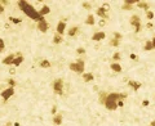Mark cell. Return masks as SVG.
<instances>
[{
  "mask_svg": "<svg viewBox=\"0 0 155 126\" xmlns=\"http://www.w3.org/2000/svg\"><path fill=\"white\" fill-rule=\"evenodd\" d=\"M17 4H18V7H20L21 10L23 12V13H26V15H27V17H30L31 19L37 21V22H40V21L44 19V17H42V15L39 14V10H36V9L34 8L32 5L30 4V3L22 1V0H20Z\"/></svg>",
  "mask_w": 155,
  "mask_h": 126,
  "instance_id": "cell-1",
  "label": "cell"
},
{
  "mask_svg": "<svg viewBox=\"0 0 155 126\" xmlns=\"http://www.w3.org/2000/svg\"><path fill=\"white\" fill-rule=\"evenodd\" d=\"M125 98H127V94H124V93H111L107 95V99L103 106L109 111H115L118 108V102H120V100H123Z\"/></svg>",
  "mask_w": 155,
  "mask_h": 126,
  "instance_id": "cell-2",
  "label": "cell"
},
{
  "mask_svg": "<svg viewBox=\"0 0 155 126\" xmlns=\"http://www.w3.org/2000/svg\"><path fill=\"white\" fill-rule=\"evenodd\" d=\"M70 70L74 71L75 73H83L84 72V61L83 59H78V62L70 63Z\"/></svg>",
  "mask_w": 155,
  "mask_h": 126,
  "instance_id": "cell-3",
  "label": "cell"
},
{
  "mask_svg": "<svg viewBox=\"0 0 155 126\" xmlns=\"http://www.w3.org/2000/svg\"><path fill=\"white\" fill-rule=\"evenodd\" d=\"M53 91L58 95L62 94V91H64V80L62 78H56L53 81Z\"/></svg>",
  "mask_w": 155,
  "mask_h": 126,
  "instance_id": "cell-4",
  "label": "cell"
},
{
  "mask_svg": "<svg viewBox=\"0 0 155 126\" xmlns=\"http://www.w3.org/2000/svg\"><path fill=\"white\" fill-rule=\"evenodd\" d=\"M129 23L132 24V26H134V32H140L141 31V19H140V17L138 15H132V18H131V21H129Z\"/></svg>",
  "mask_w": 155,
  "mask_h": 126,
  "instance_id": "cell-5",
  "label": "cell"
},
{
  "mask_svg": "<svg viewBox=\"0 0 155 126\" xmlns=\"http://www.w3.org/2000/svg\"><path fill=\"white\" fill-rule=\"evenodd\" d=\"M13 94H14V87H11V86H9L8 89H5V90L1 93V97H3V99H4L5 102H7V100H8L9 98H11V97L13 95Z\"/></svg>",
  "mask_w": 155,
  "mask_h": 126,
  "instance_id": "cell-6",
  "label": "cell"
},
{
  "mask_svg": "<svg viewBox=\"0 0 155 126\" xmlns=\"http://www.w3.org/2000/svg\"><path fill=\"white\" fill-rule=\"evenodd\" d=\"M36 27H37V30L42 31V32H47V31L49 30V23L45 19H43V21L37 22V26Z\"/></svg>",
  "mask_w": 155,
  "mask_h": 126,
  "instance_id": "cell-7",
  "label": "cell"
},
{
  "mask_svg": "<svg viewBox=\"0 0 155 126\" xmlns=\"http://www.w3.org/2000/svg\"><path fill=\"white\" fill-rule=\"evenodd\" d=\"M105 37H106V34L102 32V31H100V32H96L92 36V40H94V41H101V40H103Z\"/></svg>",
  "mask_w": 155,
  "mask_h": 126,
  "instance_id": "cell-8",
  "label": "cell"
},
{
  "mask_svg": "<svg viewBox=\"0 0 155 126\" xmlns=\"http://www.w3.org/2000/svg\"><path fill=\"white\" fill-rule=\"evenodd\" d=\"M65 28H66V23L65 22H62V21H59L58 23H57V34H59V35H64V32H65Z\"/></svg>",
  "mask_w": 155,
  "mask_h": 126,
  "instance_id": "cell-9",
  "label": "cell"
},
{
  "mask_svg": "<svg viewBox=\"0 0 155 126\" xmlns=\"http://www.w3.org/2000/svg\"><path fill=\"white\" fill-rule=\"evenodd\" d=\"M16 54H9L7 58L3 59V64H13V61L16 59Z\"/></svg>",
  "mask_w": 155,
  "mask_h": 126,
  "instance_id": "cell-10",
  "label": "cell"
},
{
  "mask_svg": "<svg viewBox=\"0 0 155 126\" xmlns=\"http://www.w3.org/2000/svg\"><path fill=\"white\" fill-rule=\"evenodd\" d=\"M53 124L57 125V126L62 124V115H61V113H57L54 117H53Z\"/></svg>",
  "mask_w": 155,
  "mask_h": 126,
  "instance_id": "cell-11",
  "label": "cell"
},
{
  "mask_svg": "<svg viewBox=\"0 0 155 126\" xmlns=\"http://www.w3.org/2000/svg\"><path fill=\"white\" fill-rule=\"evenodd\" d=\"M22 62H23V57H22L20 53H18L17 57H16V59L13 61V66H16V67H17V66H20Z\"/></svg>",
  "mask_w": 155,
  "mask_h": 126,
  "instance_id": "cell-12",
  "label": "cell"
},
{
  "mask_svg": "<svg viewBox=\"0 0 155 126\" xmlns=\"http://www.w3.org/2000/svg\"><path fill=\"white\" fill-rule=\"evenodd\" d=\"M128 85L133 87V90H138L141 87V82H136V81H133V80H129L128 81Z\"/></svg>",
  "mask_w": 155,
  "mask_h": 126,
  "instance_id": "cell-13",
  "label": "cell"
},
{
  "mask_svg": "<svg viewBox=\"0 0 155 126\" xmlns=\"http://www.w3.org/2000/svg\"><path fill=\"white\" fill-rule=\"evenodd\" d=\"M49 12H50V8H49V7H47V5H44V7L39 10V14L42 15V17H44V15H47V14L49 13Z\"/></svg>",
  "mask_w": 155,
  "mask_h": 126,
  "instance_id": "cell-14",
  "label": "cell"
},
{
  "mask_svg": "<svg viewBox=\"0 0 155 126\" xmlns=\"http://www.w3.org/2000/svg\"><path fill=\"white\" fill-rule=\"evenodd\" d=\"M79 32V28L76 27V26H74V27H71L70 30H69V36H71V37H74L75 35H76V34Z\"/></svg>",
  "mask_w": 155,
  "mask_h": 126,
  "instance_id": "cell-15",
  "label": "cell"
},
{
  "mask_svg": "<svg viewBox=\"0 0 155 126\" xmlns=\"http://www.w3.org/2000/svg\"><path fill=\"white\" fill-rule=\"evenodd\" d=\"M110 67H111V70L114 72H122V66H120L119 63H112Z\"/></svg>",
  "mask_w": 155,
  "mask_h": 126,
  "instance_id": "cell-16",
  "label": "cell"
},
{
  "mask_svg": "<svg viewBox=\"0 0 155 126\" xmlns=\"http://www.w3.org/2000/svg\"><path fill=\"white\" fill-rule=\"evenodd\" d=\"M93 75H92L91 73V72H89V73H83V80L85 81V82H89V81H92V80H93Z\"/></svg>",
  "mask_w": 155,
  "mask_h": 126,
  "instance_id": "cell-17",
  "label": "cell"
},
{
  "mask_svg": "<svg viewBox=\"0 0 155 126\" xmlns=\"http://www.w3.org/2000/svg\"><path fill=\"white\" fill-rule=\"evenodd\" d=\"M137 7L138 8H142V9H145V10H149V7H150V5L147 4V3H145V1H138L137 3Z\"/></svg>",
  "mask_w": 155,
  "mask_h": 126,
  "instance_id": "cell-18",
  "label": "cell"
},
{
  "mask_svg": "<svg viewBox=\"0 0 155 126\" xmlns=\"http://www.w3.org/2000/svg\"><path fill=\"white\" fill-rule=\"evenodd\" d=\"M40 67H42V68H50L49 61H47V59H42V61H40Z\"/></svg>",
  "mask_w": 155,
  "mask_h": 126,
  "instance_id": "cell-19",
  "label": "cell"
},
{
  "mask_svg": "<svg viewBox=\"0 0 155 126\" xmlns=\"http://www.w3.org/2000/svg\"><path fill=\"white\" fill-rule=\"evenodd\" d=\"M85 23L87 24H91V26H93L94 23H96V21H94V15H88V18L85 19Z\"/></svg>",
  "mask_w": 155,
  "mask_h": 126,
  "instance_id": "cell-20",
  "label": "cell"
},
{
  "mask_svg": "<svg viewBox=\"0 0 155 126\" xmlns=\"http://www.w3.org/2000/svg\"><path fill=\"white\" fill-rule=\"evenodd\" d=\"M107 95H109V94H106V93H101L100 94V103L101 104H105V102H106V99H107Z\"/></svg>",
  "mask_w": 155,
  "mask_h": 126,
  "instance_id": "cell-21",
  "label": "cell"
},
{
  "mask_svg": "<svg viewBox=\"0 0 155 126\" xmlns=\"http://www.w3.org/2000/svg\"><path fill=\"white\" fill-rule=\"evenodd\" d=\"M61 41H62V36L59 35V34H57V32H56L54 37H53V43H54V44H59Z\"/></svg>",
  "mask_w": 155,
  "mask_h": 126,
  "instance_id": "cell-22",
  "label": "cell"
},
{
  "mask_svg": "<svg viewBox=\"0 0 155 126\" xmlns=\"http://www.w3.org/2000/svg\"><path fill=\"white\" fill-rule=\"evenodd\" d=\"M145 50H153L154 49V45H153V41H146V44H145Z\"/></svg>",
  "mask_w": 155,
  "mask_h": 126,
  "instance_id": "cell-23",
  "label": "cell"
},
{
  "mask_svg": "<svg viewBox=\"0 0 155 126\" xmlns=\"http://www.w3.org/2000/svg\"><path fill=\"white\" fill-rule=\"evenodd\" d=\"M123 9H124V10H132V9H133V7H132L131 4H128V3H125V1H124V5H123Z\"/></svg>",
  "mask_w": 155,
  "mask_h": 126,
  "instance_id": "cell-24",
  "label": "cell"
},
{
  "mask_svg": "<svg viewBox=\"0 0 155 126\" xmlns=\"http://www.w3.org/2000/svg\"><path fill=\"white\" fill-rule=\"evenodd\" d=\"M119 41H120V40H118V39H115V37H114L111 41H110V45H112V46H119Z\"/></svg>",
  "mask_w": 155,
  "mask_h": 126,
  "instance_id": "cell-25",
  "label": "cell"
},
{
  "mask_svg": "<svg viewBox=\"0 0 155 126\" xmlns=\"http://www.w3.org/2000/svg\"><path fill=\"white\" fill-rule=\"evenodd\" d=\"M4 49H5V43L3 39H0V53L4 52Z\"/></svg>",
  "mask_w": 155,
  "mask_h": 126,
  "instance_id": "cell-26",
  "label": "cell"
},
{
  "mask_svg": "<svg viewBox=\"0 0 155 126\" xmlns=\"http://www.w3.org/2000/svg\"><path fill=\"white\" fill-rule=\"evenodd\" d=\"M81 5H83V8H84V9H88V10H89V9H92V5H91V3H87V1H84Z\"/></svg>",
  "mask_w": 155,
  "mask_h": 126,
  "instance_id": "cell-27",
  "label": "cell"
},
{
  "mask_svg": "<svg viewBox=\"0 0 155 126\" xmlns=\"http://www.w3.org/2000/svg\"><path fill=\"white\" fill-rule=\"evenodd\" d=\"M112 59H114V61H119V59H120V53H119V52L114 53V55H112Z\"/></svg>",
  "mask_w": 155,
  "mask_h": 126,
  "instance_id": "cell-28",
  "label": "cell"
},
{
  "mask_svg": "<svg viewBox=\"0 0 155 126\" xmlns=\"http://www.w3.org/2000/svg\"><path fill=\"white\" fill-rule=\"evenodd\" d=\"M9 19H11L13 23H21V19L20 18H14V17H9Z\"/></svg>",
  "mask_w": 155,
  "mask_h": 126,
  "instance_id": "cell-29",
  "label": "cell"
},
{
  "mask_svg": "<svg viewBox=\"0 0 155 126\" xmlns=\"http://www.w3.org/2000/svg\"><path fill=\"white\" fill-rule=\"evenodd\" d=\"M146 17L149 18V19H151V18H154V13L151 10H147L146 12Z\"/></svg>",
  "mask_w": 155,
  "mask_h": 126,
  "instance_id": "cell-30",
  "label": "cell"
},
{
  "mask_svg": "<svg viewBox=\"0 0 155 126\" xmlns=\"http://www.w3.org/2000/svg\"><path fill=\"white\" fill-rule=\"evenodd\" d=\"M8 84L11 85V87H14V86H16V80H13V78H9V80H8Z\"/></svg>",
  "mask_w": 155,
  "mask_h": 126,
  "instance_id": "cell-31",
  "label": "cell"
},
{
  "mask_svg": "<svg viewBox=\"0 0 155 126\" xmlns=\"http://www.w3.org/2000/svg\"><path fill=\"white\" fill-rule=\"evenodd\" d=\"M105 24H106V19H100V21H98V26L103 27Z\"/></svg>",
  "mask_w": 155,
  "mask_h": 126,
  "instance_id": "cell-32",
  "label": "cell"
},
{
  "mask_svg": "<svg viewBox=\"0 0 155 126\" xmlns=\"http://www.w3.org/2000/svg\"><path fill=\"white\" fill-rule=\"evenodd\" d=\"M76 53H78V54H84V53H85V49H84V48H78Z\"/></svg>",
  "mask_w": 155,
  "mask_h": 126,
  "instance_id": "cell-33",
  "label": "cell"
},
{
  "mask_svg": "<svg viewBox=\"0 0 155 126\" xmlns=\"http://www.w3.org/2000/svg\"><path fill=\"white\" fill-rule=\"evenodd\" d=\"M114 36H115V39H118V40L122 39V34H119V32H114Z\"/></svg>",
  "mask_w": 155,
  "mask_h": 126,
  "instance_id": "cell-34",
  "label": "cell"
},
{
  "mask_svg": "<svg viewBox=\"0 0 155 126\" xmlns=\"http://www.w3.org/2000/svg\"><path fill=\"white\" fill-rule=\"evenodd\" d=\"M52 113H53L54 116L57 115V106H53V107H52Z\"/></svg>",
  "mask_w": 155,
  "mask_h": 126,
  "instance_id": "cell-35",
  "label": "cell"
},
{
  "mask_svg": "<svg viewBox=\"0 0 155 126\" xmlns=\"http://www.w3.org/2000/svg\"><path fill=\"white\" fill-rule=\"evenodd\" d=\"M129 58H131L132 61H137V55H136V54H131V55H129Z\"/></svg>",
  "mask_w": 155,
  "mask_h": 126,
  "instance_id": "cell-36",
  "label": "cell"
},
{
  "mask_svg": "<svg viewBox=\"0 0 155 126\" xmlns=\"http://www.w3.org/2000/svg\"><path fill=\"white\" fill-rule=\"evenodd\" d=\"M0 3H1L3 5H8V4H9V1H8V0H0Z\"/></svg>",
  "mask_w": 155,
  "mask_h": 126,
  "instance_id": "cell-37",
  "label": "cell"
},
{
  "mask_svg": "<svg viewBox=\"0 0 155 126\" xmlns=\"http://www.w3.org/2000/svg\"><path fill=\"white\" fill-rule=\"evenodd\" d=\"M9 73H11V75H16V68H11V70H9Z\"/></svg>",
  "mask_w": 155,
  "mask_h": 126,
  "instance_id": "cell-38",
  "label": "cell"
},
{
  "mask_svg": "<svg viewBox=\"0 0 155 126\" xmlns=\"http://www.w3.org/2000/svg\"><path fill=\"white\" fill-rule=\"evenodd\" d=\"M3 12H4V5H3L1 3H0V14H1Z\"/></svg>",
  "mask_w": 155,
  "mask_h": 126,
  "instance_id": "cell-39",
  "label": "cell"
},
{
  "mask_svg": "<svg viewBox=\"0 0 155 126\" xmlns=\"http://www.w3.org/2000/svg\"><path fill=\"white\" fill-rule=\"evenodd\" d=\"M142 106H145V107L149 106V100H144V102H142Z\"/></svg>",
  "mask_w": 155,
  "mask_h": 126,
  "instance_id": "cell-40",
  "label": "cell"
},
{
  "mask_svg": "<svg viewBox=\"0 0 155 126\" xmlns=\"http://www.w3.org/2000/svg\"><path fill=\"white\" fill-rule=\"evenodd\" d=\"M146 27H147V28H153L154 26H153V23H150V22H149V23L146 24Z\"/></svg>",
  "mask_w": 155,
  "mask_h": 126,
  "instance_id": "cell-41",
  "label": "cell"
},
{
  "mask_svg": "<svg viewBox=\"0 0 155 126\" xmlns=\"http://www.w3.org/2000/svg\"><path fill=\"white\" fill-rule=\"evenodd\" d=\"M4 27L7 28V30H9V28H11V24H9V23H5V24H4Z\"/></svg>",
  "mask_w": 155,
  "mask_h": 126,
  "instance_id": "cell-42",
  "label": "cell"
},
{
  "mask_svg": "<svg viewBox=\"0 0 155 126\" xmlns=\"http://www.w3.org/2000/svg\"><path fill=\"white\" fill-rule=\"evenodd\" d=\"M150 126H155V120H154V121H153V122H151V124H150Z\"/></svg>",
  "mask_w": 155,
  "mask_h": 126,
  "instance_id": "cell-43",
  "label": "cell"
},
{
  "mask_svg": "<svg viewBox=\"0 0 155 126\" xmlns=\"http://www.w3.org/2000/svg\"><path fill=\"white\" fill-rule=\"evenodd\" d=\"M153 45H154V49H155V37L153 39Z\"/></svg>",
  "mask_w": 155,
  "mask_h": 126,
  "instance_id": "cell-44",
  "label": "cell"
},
{
  "mask_svg": "<svg viewBox=\"0 0 155 126\" xmlns=\"http://www.w3.org/2000/svg\"><path fill=\"white\" fill-rule=\"evenodd\" d=\"M0 89H1V86H0Z\"/></svg>",
  "mask_w": 155,
  "mask_h": 126,
  "instance_id": "cell-45",
  "label": "cell"
}]
</instances>
